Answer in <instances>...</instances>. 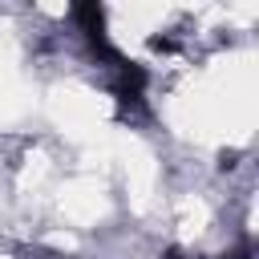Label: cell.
<instances>
[{"instance_id": "6da1fadb", "label": "cell", "mask_w": 259, "mask_h": 259, "mask_svg": "<svg viewBox=\"0 0 259 259\" xmlns=\"http://www.w3.org/2000/svg\"><path fill=\"white\" fill-rule=\"evenodd\" d=\"M73 20L81 24V32L93 40L97 53H109V45H105V12H101V0H73Z\"/></svg>"}, {"instance_id": "277c9868", "label": "cell", "mask_w": 259, "mask_h": 259, "mask_svg": "<svg viewBox=\"0 0 259 259\" xmlns=\"http://www.w3.org/2000/svg\"><path fill=\"white\" fill-rule=\"evenodd\" d=\"M166 259H190V255H182V251H166ZM198 259V255H194Z\"/></svg>"}, {"instance_id": "3957f363", "label": "cell", "mask_w": 259, "mask_h": 259, "mask_svg": "<svg viewBox=\"0 0 259 259\" xmlns=\"http://www.w3.org/2000/svg\"><path fill=\"white\" fill-rule=\"evenodd\" d=\"M223 259H251V243H239L235 251H227Z\"/></svg>"}, {"instance_id": "7a4b0ae2", "label": "cell", "mask_w": 259, "mask_h": 259, "mask_svg": "<svg viewBox=\"0 0 259 259\" xmlns=\"http://www.w3.org/2000/svg\"><path fill=\"white\" fill-rule=\"evenodd\" d=\"M113 97H117L121 105H142V97H146V73H142L138 65L117 61V73H113Z\"/></svg>"}]
</instances>
